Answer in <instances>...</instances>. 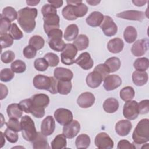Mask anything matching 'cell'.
<instances>
[{
    "mask_svg": "<svg viewBox=\"0 0 149 149\" xmlns=\"http://www.w3.org/2000/svg\"><path fill=\"white\" fill-rule=\"evenodd\" d=\"M40 1L39 0H27L26 3L29 6H36L37 5Z\"/></svg>",
    "mask_w": 149,
    "mask_h": 149,
    "instance_id": "60",
    "label": "cell"
},
{
    "mask_svg": "<svg viewBox=\"0 0 149 149\" xmlns=\"http://www.w3.org/2000/svg\"><path fill=\"white\" fill-rule=\"evenodd\" d=\"M44 29L47 34L51 30L59 28V16L57 14H52L43 16Z\"/></svg>",
    "mask_w": 149,
    "mask_h": 149,
    "instance_id": "12",
    "label": "cell"
},
{
    "mask_svg": "<svg viewBox=\"0 0 149 149\" xmlns=\"http://www.w3.org/2000/svg\"><path fill=\"white\" fill-rule=\"evenodd\" d=\"M77 49L73 44H66V47L61 54V59L62 63L71 65L75 62L74 58L77 54Z\"/></svg>",
    "mask_w": 149,
    "mask_h": 149,
    "instance_id": "7",
    "label": "cell"
},
{
    "mask_svg": "<svg viewBox=\"0 0 149 149\" xmlns=\"http://www.w3.org/2000/svg\"><path fill=\"white\" fill-rule=\"evenodd\" d=\"M1 15L9 19L10 22H13L17 18V12L11 6H7L3 8Z\"/></svg>",
    "mask_w": 149,
    "mask_h": 149,
    "instance_id": "41",
    "label": "cell"
},
{
    "mask_svg": "<svg viewBox=\"0 0 149 149\" xmlns=\"http://www.w3.org/2000/svg\"><path fill=\"white\" fill-rule=\"evenodd\" d=\"M41 13L43 16L52 14H57L56 9L50 4H45L41 8Z\"/></svg>",
    "mask_w": 149,
    "mask_h": 149,
    "instance_id": "55",
    "label": "cell"
},
{
    "mask_svg": "<svg viewBox=\"0 0 149 149\" xmlns=\"http://www.w3.org/2000/svg\"><path fill=\"white\" fill-rule=\"evenodd\" d=\"M10 69L17 73H22L25 72L26 69V65L22 60H16L13 62L10 65Z\"/></svg>",
    "mask_w": 149,
    "mask_h": 149,
    "instance_id": "42",
    "label": "cell"
},
{
    "mask_svg": "<svg viewBox=\"0 0 149 149\" xmlns=\"http://www.w3.org/2000/svg\"><path fill=\"white\" fill-rule=\"evenodd\" d=\"M144 13L142 11L139 10H126L120 12L116 14L118 17L129 20H136L139 22H142L144 19Z\"/></svg>",
    "mask_w": 149,
    "mask_h": 149,
    "instance_id": "16",
    "label": "cell"
},
{
    "mask_svg": "<svg viewBox=\"0 0 149 149\" xmlns=\"http://www.w3.org/2000/svg\"><path fill=\"white\" fill-rule=\"evenodd\" d=\"M34 86L39 90H45L52 94L58 93L57 81L53 77H49L42 74H37L33 79Z\"/></svg>",
    "mask_w": 149,
    "mask_h": 149,
    "instance_id": "3",
    "label": "cell"
},
{
    "mask_svg": "<svg viewBox=\"0 0 149 149\" xmlns=\"http://www.w3.org/2000/svg\"><path fill=\"white\" fill-rule=\"evenodd\" d=\"M48 2L55 9L61 7L63 5V1L62 0H54V1H48Z\"/></svg>",
    "mask_w": 149,
    "mask_h": 149,
    "instance_id": "58",
    "label": "cell"
},
{
    "mask_svg": "<svg viewBox=\"0 0 149 149\" xmlns=\"http://www.w3.org/2000/svg\"><path fill=\"white\" fill-rule=\"evenodd\" d=\"M54 118L58 123L61 125L65 126L73 120V116L72 112L70 110L61 108L55 111Z\"/></svg>",
    "mask_w": 149,
    "mask_h": 149,
    "instance_id": "10",
    "label": "cell"
},
{
    "mask_svg": "<svg viewBox=\"0 0 149 149\" xmlns=\"http://www.w3.org/2000/svg\"><path fill=\"white\" fill-rule=\"evenodd\" d=\"M124 42L123 40L119 38H115L110 40L107 44V48L108 51L113 54L120 52L123 48Z\"/></svg>",
    "mask_w": 149,
    "mask_h": 149,
    "instance_id": "26",
    "label": "cell"
},
{
    "mask_svg": "<svg viewBox=\"0 0 149 149\" xmlns=\"http://www.w3.org/2000/svg\"><path fill=\"white\" fill-rule=\"evenodd\" d=\"M136 148L133 143L132 144L128 140L125 139L120 140L117 146V148L118 149H135Z\"/></svg>",
    "mask_w": 149,
    "mask_h": 149,
    "instance_id": "56",
    "label": "cell"
},
{
    "mask_svg": "<svg viewBox=\"0 0 149 149\" xmlns=\"http://www.w3.org/2000/svg\"><path fill=\"white\" fill-rule=\"evenodd\" d=\"M54 76L57 80L71 81L73 77V73L69 69L58 67L54 69Z\"/></svg>",
    "mask_w": 149,
    "mask_h": 149,
    "instance_id": "22",
    "label": "cell"
},
{
    "mask_svg": "<svg viewBox=\"0 0 149 149\" xmlns=\"http://www.w3.org/2000/svg\"><path fill=\"white\" fill-rule=\"evenodd\" d=\"M72 84L71 81L58 80L57 83L58 93L62 95H68L71 91Z\"/></svg>",
    "mask_w": 149,
    "mask_h": 149,
    "instance_id": "35",
    "label": "cell"
},
{
    "mask_svg": "<svg viewBox=\"0 0 149 149\" xmlns=\"http://www.w3.org/2000/svg\"><path fill=\"white\" fill-rule=\"evenodd\" d=\"M1 119H2V123H1V127H2V125H3V123H2V122H3V120H2V119H3V115H2V113L1 114Z\"/></svg>",
    "mask_w": 149,
    "mask_h": 149,
    "instance_id": "63",
    "label": "cell"
},
{
    "mask_svg": "<svg viewBox=\"0 0 149 149\" xmlns=\"http://www.w3.org/2000/svg\"><path fill=\"white\" fill-rule=\"evenodd\" d=\"M80 130V125L76 120H73L63 127L62 134L68 139H73L77 135Z\"/></svg>",
    "mask_w": 149,
    "mask_h": 149,
    "instance_id": "13",
    "label": "cell"
},
{
    "mask_svg": "<svg viewBox=\"0 0 149 149\" xmlns=\"http://www.w3.org/2000/svg\"><path fill=\"white\" fill-rule=\"evenodd\" d=\"M14 76V72L9 68H5L1 70L0 80L2 81L9 82L13 79Z\"/></svg>",
    "mask_w": 149,
    "mask_h": 149,
    "instance_id": "44",
    "label": "cell"
},
{
    "mask_svg": "<svg viewBox=\"0 0 149 149\" xmlns=\"http://www.w3.org/2000/svg\"><path fill=\"white\" fill-rule=\"evenodd\" d=\"M68 4H72L74 6V15L77 18L83 17L88 12V7L81 0L66 1Z\"/></svg>",
    "mask_w": 149,
    "mask_h": 149,
    "instance_id": "21",
    "label": "cell"
},
{
    "mask_svg": "<svg viewBox=\"0 0 149 149\" xmlns=\"http://www.w3.org/2000/svg\"><path fill=\"white\" fill-rule=\"evenodd\" d=\"M148 41L147 39L138 40L134 42L132 46L131 52L135 56L144 55L148 50Z\"/></svg>",
    "mask_w": 149,
    "mask_h": 149,
    "instance_id": "15",
    "label": "cell"
},
{
    "mask_svg": "<svg viewBox=\"0 0 149 149\" xmlns=\"http://www.w3.org/2000/svg\"><path fill=\"white\" fill-rule=\"evenodd\" d=\"M132 139L136 144H143L149 141L148 119H143L138 122L133 132Z\"/></svg>",
    "mask_w": 149,
    "mask_h": 149,
    "instance_id": "4",
    "label": "cell"
},
{
    "mask_svg": "<svg viewBox=\"0 0 149 149\" xmlns=\"http://www.w3.org/2000/svg\"><path fill=\"white\" fill-rule=\"evenodd\" d=\"M47 136H44L41 132H37V134L31 141L34 149H48L50 148L47 141Z\"/></svg>",
    "mask_w": 149,
    "mask_h": 149,
    "instance_id": "24",
    "label": "cell"
},
{
    "mask_svg": "<svg viewBox=\"0 0 149 149\" xmlns=\"http://www.w3.org/2000/svg\"><path fill=\"white\" fill-rule=\"evenodd\" d=\"M133 67L138 71H146L149 67V60L147 58H139L135 60Z\"/></svg>",
    "mask_w": 149,
    "mask_h": 149,
    "instance_id": "38",
    "label": "cell"
},
{
    "mask_svg": "<svg viewBox=\"0 0 149 149\" xmlns=\"http://www.w3.org/2000/svg\"><path fill=\"white\" fill-rule=\"evenodd\" d=\"M79 34L78 26L75 24H71L69 25L65 29L63 37L65 40L70 41L74 40Z\"/></svg>",
    "mask_w": 149,
    "mask_h": 149,
    "instance_id": "28",
    "label": "cell"
},
{
    "mask_svg": "<svg viewBox=\"0 0 149 149\" xmlns=\"http://www.w3.org/2000/svg\"><path fill=\"white\" fill-rule=\"evenodd\" d=\"M15 58V53L12 51H6L2 53L1 60L4 63H9L12 62Z\"/></svg>",
    "mask_w": 149,
    "mask_h": 149,
    "instance_id": "51",
    "label": "cell"
},
{
    "mask_svg": "<svg viewBox=\"0 0 149 149\" xmlns=\"http://www.w3.org/2000/svg\"><path fill=\"white\" fill-rule=\"evenodd\" d=\"M134 95L135 91L133 88L130 86L125 87L120 91V97L125 102L132 100L134 98Z\"/></svg>",
    "mask_w": 149,
    "mask_h": 149,
    "instance_id": "37",
    "label": "cell"
},
{
    "mask_svg": "<svg viewBox=\"0 0 149 149\" xmlns=\"http://www.w3.org/2000/svg\"><path fill=\"white\" fill-rule=\"evenodd\" d=\"M148 74L146 71H134L132 74V80L137 86L145 85L148 81Z\"/></svg>",
    "mask_w": 149,
    "mask_h": 149,
    "instance_id": "27",
    "label": "cell"
},
{
    "mask_svg": "<svg viewBox=\"0 0 149 149\" xmlns=\"http://www.w3.org/2000/svg\"><path fill=\"white\" fill-rule=\"evenodd\" d=\"M4 135L6 140L11 143H15L18 140L19 136H18L17 132L14 130H12L8 127H7L5 129L4 132Z\"/></svg>",
    "mask_w": 149,
    "mask_h": 149,
    "instance_id": "49",
    "label": "cell"
},
{
    "mask_svg": "<svg viewBox=\"0 0 149 149\" xmlns=\"http://www.w3.org/2000/svg\"><path fill=\"white\" fill-rule=\"evenodd\" d=\"M11 22L3 17L1 15V19H0V34H5L7 33L8 31H9L10 27H11Z\"/></svg>",
    "mask_w": 149,
    "mask_h": 149,
    "instance_id": "46",
    "label": "cell"
},
{
    "mask_svg": "<svg viewBox=\"0 0 149 149\" xmlns=\"http://www.w3.org/2000/svg\"><path fill=\"white\" fill-rule=\"evenodd\" d=\"M95 102V97L90 92H84L81 93L77 100L78 105L82 108H88L91 107Z\"/></svg>",
    "mask_w": 149,
    "mask_h": 149,
    "instance_id": "20",
    "label": "cell"
},
{
    "mask_svg": "<svg viewBox=\"0 0 149 149\" xmlns=\"http://www.w3.org/2000/svg\"><path fill=\"white\" fill-rule=\"evenodd\" d=\"M63 134H58L52 141L51 148L52 149H63L66 147V139Z\"/></svg>",
    "mask_w": 149,
    "mask_h": 149,
    "instance_id": "34",
    "label": "cell"
},
{
    "mask_svg": "<svg viewBox=\"0 0 149 149\" xmlns=\"http://www.w3.org/2000/svg\"><path fill=\"white\" fill-rule=\"evenodd\" d=\"M55 129V122L52 116H47L41 122V132L45 136L51 135Z\"/></svg>",
    "mask_w": 149,
    "mask_h": 149,
    "instance_id": "18",
    "label": "cell"
},
{
    "mask_svg": "<svg viewBox=\"0 0 149 149\" xmlns=\"http://www.w3.org/2000/svg\"><path fill=\"white\" fill-rule=\"evenodd\" d=\"M138 102L134 100L126 102L123 108V116L128 120H134L139 115Z\"/></svg>",
    "mask_w": 149,
    "mask_h": 149,
    "instance_id": "8",
    "label": "cell"
},
{
    "mask_svg": "<svg viewBox=\"0 0 149 149\" xmlns=\"http://www.w3.org/2000/svg\"><path fill=\"white\" fill-rule=\"evenodd\" d=\"M100 1H93V0H87L86 2L88 3V4H90L91 6H95L97 5H98L99 3H100Z\"/></svg>",
    "mask_w": 149,
    "mask_h": 149,
    "instance_id": "61",
    "label": "cell"
},
{
    "mask_svg": "<svg viewBox=\"0 0 149 149\" xmlns=\"http://www.w3.org/2000/svg\"><path fill=\"white\" fill-rule=\"evenodd\" d=\"M105 79L104 76L96 69L90 73L86 77V83L87 86L92 88H97L100 86L102 81Z\"/></svg>",
    "mask_w": 149,
    "mask_h": 149,
    "instance_id": "14",
    "label": "cell"
},
{
    "mask_svg": "<svg viewBox=\"0 0 149 149\" xmlns=\"http://www.w3.org/2000/svg\"><path fill=\"white\" fill-rule=\"evenodd\" d=\"M147 1H139V0H133L132 1V2L133 4L137 6H144L146 3Z\"/></svg>",
    "mask_w": 149,
    "mask_h": 149,
    "instance_id": "59",
    "label": "cell"
},
{
    "mask_svg": "<svg viewBox=\"0 0 149 149\" xmlns=\"http://www.w3.org/2000/svg\"><path fill=\"white\" fill-rule=\"evenodd\" d=\"M4 137H5L4 134H3V133L2 132H1V140L0 148H2L3 146V145L5 144V140Z\"/></svg>",
    "mask_w": 149,
    "mask_h": 149,
    "instance_id": "62",
    "label": "cell"
},
{
    "mask_svg": "<svg viewBox=\"0 0 149 149\" xmlns=\"http://www.w3.org/2000/svg\"><path fill=\"white\" fill-rule=\"evenodd\" d=\"M90 141V138L87 134H81L77 137L75 144L78 149H86L89 147Z\"/></svg>",
    "mask_w": 149,
    "mask_h": 149,
    "instance_id": "33",
    "label": "cell"
},
{
    "mask_svg": "<svg viewBox=\"0 0 149 149\" xmlns=\"http://www.w3.org/2000/svg\"><path fill=\"white\" fill-rule=\"evenodd\" d=\"M37 14L36 8L29 7L22 8L17 12V22L24 31L30 33L34 30L36 25L35 19Z\"/></svg>",
    "mask_w": 149,
    "mask_h": 149,
    "instance_id": "1",
    "label": "cell"
},
{
    "mask_svg": "<svg viewBox=\"0 0 149 149\" xmlns=\"http://www.w3.org/2000/svg\"><path fill=\"white\" fill-rule=\"evenodd\" d=\"M32 105L30 113L37 118H41L45 115V108L49 103V97L45 94H37L31 98Z\"/></svg>",
    "mask_w": 149,
    "mask_h": 149,
    "instance_id": "2",
    "label": "cell"
},
{
    "mask_svg": "<svg viewBox=\"0 0 149 149\" xmlns=\"http://www.w3.org/2000/svg\"><path fill=\"white\" fill-rule=\"evenodd\" d=\"M104 16L100 12L94 11L91 12L86 18V21L88 25L91 27H98L101 25Z\"/></svg>",
    "mask_w": 149,
    "mask_h": 149,
    "instance_id": "25",
    "label": "cell"
},
{
    "mask_svg": "<svg viewBox=\"0 0 149 149\" xmlns=\"http://www.w3.org/2000/svg\"><path fill=\"white\" fill-rule=\"evenodd\" d=\"M45 41L44 38L38 35L32 36L29 41V45L33 47L37 50H40L44 46Z\"/></svg>",
    "mask_w": 149,
    "mask_h": 149,
    "instance_id": "39",
    "label": "cell"
},
{
    "mask_svg": "<svg viewBox=\"0 0 149 149\" xmlns=\"http://www.w3.org/2000/svg\"><path fill=\"white\" fill-rule=\"evenodd\" d=\"M73 44L76 47L77 50L82 51L86 49L89 45V40L87 36L80 34L74 40Z\"/></svg>",
    "mask_w": 149,
    "mask_h": 149,
    "instance_id": "31",
    "label": "cell"
},
{
    "mask_svg": "<svg viewBox=\"0 0 149 149\" xmlns=\"http://www.w3.org/2000/svg\"><path fill=\"white\" fill-rule=\"evenodd\" d=\"M132 128V123L127 120H120L115 125V132L120 136H125L129 134Z\"/></svg>",
    "mask_w": 149,
    "mask_h": 149,
    "instance_id": "23",
    "label": "cell"
},
{
    "mask_svg": "<svg viewBox=\"0 0 149 149\" xmlns=\"http://www.w3.org/2000/svg\"><path fill=\"white\" fill-rule=\"evenodd\" d=\"M19 105L23 112L27 113H30V109L32 105V101L31 98L22 100L19 103Z\"/></svg>",
    "mask_w": 149,
    "mask_h": 149,
    "instance_id": "53",
    "label": "cell"
},
{
    "mask_svg": "<svg viewBox=\"0 0 149 149\" xmlns=\"http://www.w3.org/2000/svg\"><path fill=\"white\" fill-rule=\"evenodd\" d=\"M139 113L141 115L146 114L149 112V100H144L138 103Z\"/></svg>",
    "mask_w": 149,
    "mask_h": 149,
    "instance_id": "54",
    "label": "cell"
},
{
    "mask_svg": "<svg viewBox=\"0 0 149 149\" xmlns=\"http://www.w3.org/2000/svg\"><path fill=\"white\" fill-rule=\"evenodd\" d=\"M94 144L97 148L100 149H111L114 146L112 139L105 132L100 133L95 136Z\"/></svg>",
    "mask_w": 149,
    "mask_h": 149,
    "instance_id": "11",
    "label": "cell"
},
{
    "mask_svg": "<svg viewBox=\"0 0 149 149\" xmlns=\"http://www.w3.org/2000/svg\"><path fill=\"white\" fill-rule=\"evenodd\" d=\"M63 17L68 20H74L77 18L74 15V6L72 4H68L63 8L62 11Z\"/></svg>",
    "mask_w": 149,
    "mask_h": 149,
    "instance_id": "40",
    "label": "cell"
},
{
    "mask_svg": "<svg viewBox=\"0 0 149 149\" xmlns=\"http://www.w3.org/2000/svg\"><path fill=\"white\" fill-rule=\"evenodd\" d=\"M9 34L11 36L13 40H20L23 37V34L22 31L15 23L12 24L11 27L9 31Z\"/></svg>",
    "mask_w": 149,
    "mask_h": 149,
    "instance_id": "45",
    "label": "cell"
},
{
    "mask_svg": "<svg viewBox=\"0 0 149 149\" xmlns=\"http://www.w3.org/2000/svg\"><path fill=\"white\" fill-rule=\"evenodd\" d=\"M34 66L37 70L41 72L45 71L49 66L48 63L44 58L36 59L34 62Z\"/></svg>",
    "mask_w": 149,
    "mask_h": 149,
    "instance_id": "47",
    "label": "cell"
},
{
    "mask_svg": "<svg viewBox=\"0 0 149 149\" xmlns=\"http://www.w3.org/2000/svg\"><path fill=\"white\" fill-rule=\"evenodd\" d=\"M74 63L84 70L91 69L94 65V61L91 58L90 54L87 52L81 53L77 58L75 59Z\"/></svg>",
    "mask_w": 149,
    "mask_h": 149,
    "instance_id": "19",
    "label": "cell"
},
{
    "mask_svg": "<svg viewBox=\"0 0 149 149\" xmlns=\"http://www.w3.org/2000/svg\"><path fill=\"white\" fill-rule=\"evenodd\" d=\"M122 84L121 78L116 74L107 76L104 80L103 87L107 91H111L116 89Z\"/></svg>",
    "mask_w": 149,
    "mask_h": 149,
    "instance_id": "17",
    "label": "cell"
},
{
    "mask_svg": "<svg viewBox=\"0 0 149 149\" xmlns=\"http://www.w3.org/2000/svg\"><path fill=\"white\" fill-rule=\"evenodd\" d=\"M104 34L108 37L115 36L118 31V27L113 19L109 16H104V20L100 26Z\"/></svg>",
    "mask_w": 149,
    "mask_h": 149,
    "instance_id": "9",
    "label": "cell"
},
{
    "mask_svg": "<svg viewBox=\"0 0 149 149\" xmlns=\"http://www.w3.org/2000/svg\"><path fill=\"white\" fill-rule=\"evenodd\" d=\"M1 45L2 49L3 48L10 47L13 43V39L9 34L6 33L1 35Z\"/></svg>",
    "mask_w": 149,
    "mask_h": 149,
    "instance_id": "48",
    "label": "cell"
},
{
    "mask_svg": "<svg viewBox=\"0 0 149 149\" xmlns=\"http://www.w3.org/2000/svg\"><path fill=\"white\" fill-rule=\"evenodd\" d=\"M23 54L24 57L27 59L34 58L37 54V49L29 45L23 49Z\"/></svg>",
    "mask_w": 149,
    "mask_h": 149,
    "instance_id": "52",
    "label": "cell"
},
{
    "mask_svg": "<svg viewBox=\"0 0 149 149\" xmlns=\"http://www.w3.org/2000/svg\"><path fill=\"white\" fill-rule=\"evenodd\" d=\"M49 38L48 44L51 49L57 52L63 51L66 47V44L62 39L63 33L59 29H53L47 34Z\"/></svg>",
    "mask_w": 149,
    "mask_h": 149,
    "instance_id": "6",
    "label": "cell"
},
{
    "mask_svg": "<svg viewBox=\"0 0 149 149\" xmlns=\"http://www.w3.org/2000/svg\"><path fill=\"white\" fill-rule=\"evenodd\" d=\"M137 36V30L134 27L129 26L126 27L123 32V37L126 42L130 44L134 42Z\"/></svg>",
    "mask_w": 149,
    "mask_h": 149,
    "instance_id": "32",
    "label": "cell"
},
{
    "mask_svg": "<svg viewBox=\"0 0 149 149\" xmlns=\"http://www.w3.org/2000/svg\"><path fill=\"white\" fill-rule=\"evenodd\" d=\"M118 101L114 98H109L105 100L103 104L104 110L109 113L115 112L119 108Z\"/></svg>",
    "mask_w": 149,
    "mask_h": 149,
    "instance_id": "30",
    "label": "cell"
},
{
    "mask_svg": "<svg viewBox=\"0 0 149 149\" xmlns=\"http://www.w3.org/2000/svg\"><path fill=\"white\" fill-rule=\"evenodd\" d=\"M104 64L108 68L110 73H113L119 69L121 66V62L117 57H111L107 59Z\"/></svg>",
    "mask_w": 149,
    "mask_h": 149,
    "instance_id": "36",
    "label": "cell"
},
{
    "mask_svg": "<svg viewBox=\"0 0 149 149\" xmlns=\"http://www.w3.org/2000/svg\"><path fill=\"white\" fill-rule=\"evenodd\" d=\"M7 127L15 132H19L21 131L20 122H19L17 119L10 118L7 122L5 123Z\"/></svg>",
    "mask_w": 149,
    "mask_h": 149,
    "instance_id": "50",
    "label": "cell"
},
{
    "mask_svg": "<svg viewBox=\"0 0 149 149\" xmlns=\"http://www.w3.org/2000/svg\"><path fill=\"white\" fill-rule=\"evenodd\" d=\"M0 87H1V97L0 100H2L6 97L8 94V89L7 87L3 84L2 83L0 84Z\"/></svg>",
    "mask_w": 149,
    "mask_h": 149,
    "instance_id": "57",
    "label": "cell"
},
{
    "mask_svg": "<svg viewBox=\"0 0 149 149\" xmlns=\"http://www.w3.org/2000/svg\"><path fill=\"white\" fill-rule=\"evenodd\" d=\"M20 125L22 137L25 140L31 142L37 133L34 121L28 115H24L21 118Z\"/></svg>",
    "mask_w": 149,
    "mask_h": 149,
    "instance_id": "5",
    "label": "cell"
},
{
    "mask_svg": "<svg viewBox=\"0 0 149 149\" xmlns=\"http://www.w3.org/2000/svg\"><path fill=\"white\" fill-rule=\"evenodd\" d=\"M7 114L9 118L19 119L22 118L23 111L20 108L19 104L13 103L9 105L6 109Z\"/></svg>",
    "mask_w": 149,
    "mask_h": 149,
    "instance_id": "29",
    "label": "cell"
},
{
    "mask_svg": "<svg viewBox=\"0 0 149 149\" xmlns=\"http://www.w3.org/2000/svg\"><path fill=\"white\" fill-rule=\"evenodd\" d=\"M44 58L47 61L48 65L51 67L56 66L59 62V56L56 54L52 52L47 53L44 55Z\"/></svg>",
    "mask_w": 149,
    "mask_h": 149,
    "instance_id": "43",
    "label": "cell"
}]
</instances>
